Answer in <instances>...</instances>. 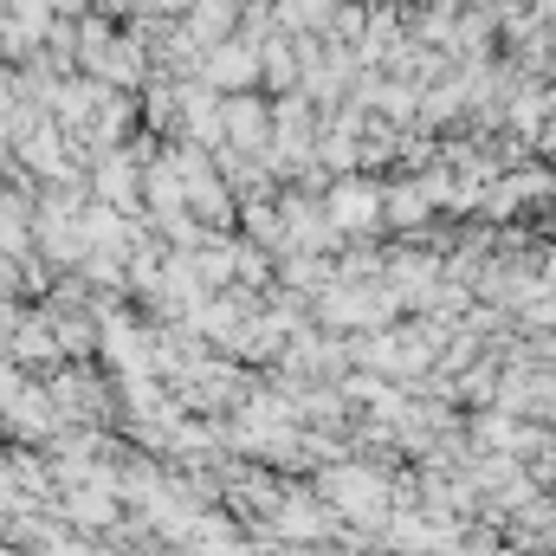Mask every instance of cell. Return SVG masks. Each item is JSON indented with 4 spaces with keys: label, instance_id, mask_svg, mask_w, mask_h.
I'll return each mask as SVG.
<instances>
[{
    "label": "cell",
    "instance_id": "6da1fadb",
    "mask_svg": "<svg viewBox=\"0 0 556 556\" xmlns=\"http://www.w3.org/2000/svg\"><path fill=\"white\" fill-rule=\"evenodd\" d=\"M324 498L350 518H376L382 511V479L363 472V466H337V472H324Z\"/></svg>",
    "mask_w": 556,
    "mask_h": 556
},
{
    "label": "cell",
    "instance_id": "7a4b0ae2",
    "mask_svg": "<svg viewBox=\"0 0 556 556\" xmlns=\"http://www.w3.org/2000/svg\"><path fill=\"white\" fill-rule=\"evenodd\" d=\"M20 395H26V382H20V376H13V369L0 363V415H7V408H13Z\"/></svg>",
    "mask_w": 556,
    "mask_h": 556
}]
</instances>
